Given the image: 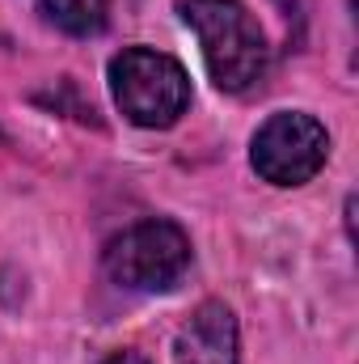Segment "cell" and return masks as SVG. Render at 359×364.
I'll use <instances>...</instances> for the list:
<instances>
[{"instance_id": "1", "label": "cell", "mask_w": 359, "mask_h": 364, "mask_svg": "<svg viewBox=\"0 0 359 364\" xmlns=\"http://www.w3.org/2000/svg\"><path fill=\"white\" fill-rule=\"evenodd\" d=\"M178 13L199 34L203 64L224 93H245L267 77V34L241 0H178Z\"/></svg>"}, {"instance_id": "2", "label": "cell", "mask_w": 359, "mask_h": 364, "mask_svg": "<svg viewBox=\"0 0 359 364\" xmlns=\"http://www.w3.org/2000/svg\"><path fill=\"white\" fill-rule=\"evenodd\" d=\"M110 93L136 127H170L190 106V77L165 51L127 47L110 60Z\"/></svg>"}, {"instance_id": "3", "label": "cell", "mask_w": 359, "mask_h": 364, "mask_svg": "<svg viewBox=\"0 0 359 364\" xmlns=\"http://www.w3.org/2000/svg\"><path fill=\"white\" fill-rule=\"evenodd\" d=\"M106 275L131 292H165L190 267V242L174 220H140L106 242Z\"/></svg>"}, {"instance_id": "4", "label": "cell", "mask_w": 359, "mask_h": 364, "mask_svg": "<svg viewBox=\"0 0 359 364\" xmlns=\"http://www.w3.org/2000/svg\"><path fill=\"white\" fill-rule=\"evenodd\" d=\"M330 157V136L326 127L304 114V110H279L254 136L250 161L258 170V178L275 182V186H300L309 182Z\"/></svg>"}, {"instance_id": "5", "label": "cell", "mask_w": 359, "mask_h": 364, "mask_svg": "<svg viewBox=\"0 0 359 364\" xmlns=\"http://www.w3.org/2000/svg\"><path fill=\"white\" fill-rule=\"evenodd\" d=\"M178 364H237V318L224 301H203L178 331Z\"/></svg>"}, {"instance_id": "6", "label": "cell", "mask_w": 359, "mask_h": 364, "mask_svg": "<svg viewBox=\"0 0 359 364\" xmlns=\"http://www.w3.org/2000/svg\"><path fill=\"white\" fill-rule=\"evenodd\" d=\"M38 13L47 26H55L72 38H93L110 21V0H43Z\"/></svg>"}, {"instance_id": "7", "label": "cell", "mask_w": 359, "mask_h": 364, "mask_svg": "<svg viewBox=\"0 0 359 364\" xmlns=\"http://www.w3.org/2000/svg\"><path fill=\"white\" fill-rule=\"evenodd\" d=\"M101 364H153V360H144L140 352H114V356H106Z\"/></svg>"}]
</instances>
